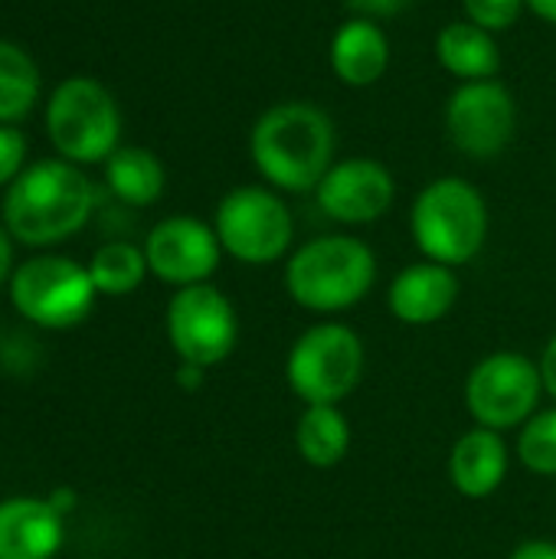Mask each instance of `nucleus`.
<instances>
[{"label":"nucleus","mask_w":556,"mask_h":559,"mask_svg":"<svg viewBox=\"0 0 556 559\" xmlns=\"http://www.w3.org/2000/svg\"><path fill=\"white\" fill-rule=\"evenodd\" d=\"M508 559H556V544L554 540H528Z\"/></svg>","instance_id":"cd10ccee"},{"label":"nucleus","mask_w":556,"mask_h":559,"mask_svg":"<svg viewBox=\"0 0 556 559\" xmlns=\"http://www.w3.org/2000/svg\"><path fill=\"white\" fill-rule=\"evenodd\" d=\"M13 275V236L0 226V285Z\"/></svg>","instance_id":"c85d7f7f"},{"label":"nucleus","mask_w":556,"mask_h":559,"mask_svg":"<svg viewBox=\"0 0 556 559\" xmlns=\"http://www.w3.org/2000/svg\"><path fill=\"white\" fill-rule=\"evenodd\" d=\"M541 380H544V393L556 403V334L551 337V344L544 347V357H541Z\"/></svg>","instance_id":"bb28decb"},{"label":"nucleus","mask_w":556,"mask_h":559,"mask_svg":"<svg viewBox=\"0 0 556 559\" xmlns=\"http://www.w3.org/2000/svg\"><path fill=\"white\" fill-rule=\"evenodd\" d=\"M3 226L23 246H56L75 236L92 210L95 187L69 160H36L3 193Z\"/></svg>","instance_id":"f03ea898"},{"label":"nucleus","mask_w":556,"mask_h":559,"mask_svg":"<svg viewBox=\"0 0 556 559\" xmlns=\"http://www.w3.org/2000/svg\"><path fill=\"white\" fill-rule=\"evenodd\" d=\"M413 0H347V7L357 13V16H367V20H380V16H397L410 7Z\"/></svg>","instance_id":"a878e982"},{"label":"nucleus","mask_w":556,"mask_h":559,"mask_svg":"<svg viewBox=\"0 0 556 559\" xmlns=\"http://www.w3.org/2000/svg\"><path fill=\"white\" fill-rule=\"evenodd\" d=\"M46 501H49V504H52V508H56L62 518L75 511V491H69V488H56V491H52Z\"/></svg>","instance_id":"7c9ffc66"},{"label":"nucleus","mask_w":556,"mask_h":559,"mask_svg":"<svg viewBox=\"0 0 556 559\" xmlns=\"http://www.w3.org/2000/svg\"><path fill=\"white\" fill-rule=\"evenodd\" d=\"M410 233L429 262L459 269L472 262L488 239L485 197L462 177H439L413 200Z\"/></svg>","instance_id":"20e7f679"},{"label":"nucleus","mask_w":556,"mask_h":559,"mask_svg":"<svg viewBox=\"0 0 556 559\" xmlns=\"http://www.w3.org/2000/svg\"><path fill=\"white\" fill-rule=\"evenodd\" d=\"M524 3H528V10L534 16H541V20H547V23L556 26V0H524Z\"/></svg>","instance_id":"2f4dec72"},{"label":"nucleus","mask_w":556,"mask_h":559,"mask_svg":"<svg viewBox=\"0 0 556 559\" xmlns=\"http://www.w3.org/2000/svg\"><path fill=\"white\" fill-rule=\"evenodd\" d=\"M147 255L144 249L131 246V242H105L102 249H95L92 262H88V275L98 295H131L134 288H141L144 275H147Z\"/></svg>","instance_id":"4be33fe9"},{"label":"nucleus","mask_w":556,"mask_h":559,"mask_svg":"<svg viewBox=\"0 0 556 559\" xmlns=\"http://www.w3.org/2000/svg\"><path fill=\"white\" fill-rule=\"evenodd\" d=\"M518 459L528 472L556 478V406L534 413L518 436Z\"/></svg>","instance_id":"5701e85b"},{"label":"nucleus","mask_w":556,"mask_h":559,"mask_svg":"<svg viewBox=\"0 0 556 559\" xmlns=\"http://www.w3.org/2000/svg\"><path fill=\"white\" fill-rule=\"evenodd\" d=\"M39 102V69L33 56L10 43L0 39V124H13L33 111Z\"/></svg>","instance_id":"412c9836"},{"label":"nucleus","mask_w":556,"mask_h":559,"mask_svg":"<svg viewBox=\"0 0 556 559\" xmlns=\"http://www.w3.org/2000/svg\"><path fill=\"white\" fill-rule=\"evenodd\" d=\"M331 69L351 88H367L380 82L390 69L387 33L367 16L347 20L331 39Z\"/></svg>","instance_id":"f3484780"},{"label":"nucleus","mask_w":556,"mask_h":559,"mask_svg":"<svg viewBox=\"0 0 556 559\" xmlns=\"http://www.w3.org/2000/svg\"><path fill=\"white\" fill-rule=\"evenodd\" d=\"M544 396L541 367L514 350H498L478 360L465 380V409L485 429H521Z\"/></svg>","instance_id":"1a4fd4ad"},{"label":"nucleus","mask_w":556,"mask_h":559,"mask_svg":"<svg viewBox=\"0 0 556 559\" xmlns=\"http://www.w3.org/2000/svg\"><path fill=\"white\" fill-rule=\"evenodd\" d=\"M203 367H193V364H180V370H177V383L184 386V390H200L203 386Z\"/></svg>","instance_id":"c756f323"},{"label":"nucleus","mask_w":556,"mask_h":559,"mask_svg":"<svg viewBox=\"0 0 556 559\" xmlns=\"http://www.w3.org/2000/svg\"><path fill=\"white\" fill-rule=\"evenodd\" d=\"M95 285L88 265L66 255H36L16 265L10 275V301L16 314L46 331H66L82 324L95 305Z\"/></svg>","instance_id":"0eeeda50"},{"label":"nucleus","mask_w":556,"mask_h":559,"mask_svg":"<svg viewBox=\"0 0 556 559\" xmlns=\"http://www.w3.org/2000/svg\"><path fill=\"white\" fill-rule=\"evenodd\" d=\"M167 341L180 364L203 370L223 364L239 341V318L233 301L210 282L177 288L167 305Z\"/></svg>","instance_id":"9d476101"},{"label":"nucleus","mask_w":556,"mask_h":559,"mask_svg":"<svg viewBox=\"0 0 556 559\" xmlns=\"http://www.w3.org/2000/svg\"><path fill=\"white\" fill-rule=\"evenodd\" d=\"M436 59L449 75H456L462 82L495 79V72L501 69V52H498L495 33H488L469 20H456L439 29Z\"/></svg>","instance_id":"a211bd4d"},{"label":"nucleus","mask_w":556,"mask_h":559,"mask_svg":"<svg viewBox=\"0 0 556 559\" xmlns=\"http://www.w3.org/2000/svg\"><path fill=\"white\" fill-rule=\"evenodd\" d=\"M518 131V102L508 85L495 79L462 82L446 105L449 141L475 160L498 157Z\"/></svg>","instance_id":"9b49d317"},{"label":"nucleus","mask_w":556,"mask_h":559,"mask_svg":"<svg viewBox=\"0 0 556 559\" xmlns=\"http://www.w3.org/2000/svg\"><path fill=\"white\" fill-rule=\"evenodd\" d=\"M295 445L311 468H334L351 449V423L338 406H305L295 426Z\"/></svg>","instance_id":"aec40b11"},{"label":"nucleus","mask_w":556,"mask_h":559,"mask_svg":"<svg viewBox=\"0 0 556 559\" xmlns=\"http://www.w3.org/2000/svg\"><path fill=\"white\" fill-rule=\"evenodd\" d=\"M315 197L328 219L344 226H364L380 219L393 206L397 180L374 157H344L331 164Z\"/></svg>","instance_id":"ddd939ff"},{"label":"nucleus","mask_w":556,"mask_h":559,"mask_svg":"<svg viewBox=\"0 0 556 559\" xmlns=\"http://www.w3.org/2000/svg\"><path fill=\"white\" fill-rule=\"evenodd\" d=\"M23 160H26V138L20 128L13 124H0V187L13 183L23 174Z\"/></svg>","instance_id":"393cba45"},{"label":"nucleus","mask_w":556,"mask_h":559,"mask_svg":"<svg viewBox=\"0 0 556 559\" xmlns=\"http://www.w3.org/2000/svg\"><path fill=\"white\" fill-rule=\"evenodd\" d=\"M459 301V278L449 265L439 262H416L406 265L387 295L390 314L403 324H436L442 321Z\"/></svg>","instance_id":"2eb2a0df"},{"label":"nucleus","mask_w":556,"mask_h":559,"mask_svg":"<svg viewBox=\"0 0 556 559\" xmlns=\"http://www.w3.org/2000/svg\"><path fill=\"white\" fill-rule=\"evenodd\" d=\"M144 255L154 278L187 288L210 282V275L220 269L223 246L216 239V229L206 226L203 219L167 216L147 233Z\"/></svg>","instance_id":"f8f14e48"},{"label":"nucleus","mask_w":556,"mask_h":559,"mask_svg":"<svg viewBox=\"0 0 556 559\" xmlns=\"http://www.w3.org/2000/svg\"><path fill=\"white\" fill-rule=\"evenodd\" d=\"M105 183L121 203L151 206L154 200H161L167 174H164V164L157 160L154 151H147V147H118L105 160Z\"/></svg>","instance_id":"6ab92c4d"},{"label":"nucleus","mask_w":556,"mask_h":559,"mask_svg":"<svg viewBox=\"0 0 556 559\" xmlns=\"http://www.w3.org/2000/svg\"><path fill=\"white\" fill-rule=\"evenodd\" d=\"M66 540V518L43 498L0 501V559H52Z\"/></svg>","instance_id":"4468645a"},{"label":"nucleus","mask_w":556,"mask_h":559,"mask_svg":"<svg viewBox=\"0 0 556 559\" xmlns=\"http://www.w3.org/2000/svg\"><path fill=\"white\" fill-rule=\"evenodd\" d=\"M46 131L62 160L98 164L118 151L121 111L102 82L72 75L59 82L46 102Z\"/></svg>","instance_id":"39448f33"},{"label":"nucleus","mask_w":556,"mask_h":559,"mask_svg":"<svg viewBox=\"0 0 556 559\" xmlns=\"http://www.w3.org/2000/svg\"><path fill=\"white\" fill-rule=\"evenodd\" d=\"M364 341L347 324H315L288 350L285 377L305 406H338L364 377Z\"/></svg>","instance_id":"423d86ee"},{"label":"nucleus","mask_w":556,"mask_h":559,"mask_svg":"<svg viewBox=\"0 0 556 559\" xmlns=\"http://www.w3.org/2000/svg\"><path fill=\"white\" fill-rule=\"evenodd\" d=\"M465 7V20L488 29V33H501L511 29L521 16V10L528 7L524 0H462Z\"/></svg>","instance_id":"b1692460"},{"label":"nucleus","mask_w":556,"mask_h":559,"mask_svg":"<svg viewBox=\"0 0 556 559\" xmlns=\"http://www.w3.org/2000/svg\"><path fill=\"white\" fill-rule=\"evenodd\" d=\"M213 229L223 252L246 265L279 262L295 239V219L285 200L256 183L236 187L220 200Z\"/></svg>","instance_id":"6e6552de"},{"label":"nucleus","mask_w":556,"mask_h":559,"mask_svg":"<svg viewBox=\"0 0 556 559\" xmlns=\"http://www.w3.org/2000/svg\"><path fill=\"white\" fill-rule=\"evenodd\" d=\"M377 282V255L357 236H318L292 252L285 292L295 305L318 314H338L360 305Z\"/></svg>","instance_id":"7ed1b4c3"},{"label":"nucleus","mask_w":556,"mask_h":559,"mask_svg":"<svg viewBox=\"0 0 556 559\" xmlns=\"http://www.w3.org/2000/svg\"><path fill=\"white\" fill-rule=\"evenodd\" d=\"M334 121L311 102H279L265 108L249 134L256 170L285 193L318 190L334 164Z\"/></svg>","instance_id":"f257e3e1"},{"label":"nucleus","mask_w":556,"mask_h":559,"mask_svg":"<svg viewBox=\"0 0 556 559\" xmlns=\"http://www.w3.org/2000/svg\"><path fill=\"white\" fill-rule=\"evenodd\" d=\"M508 445L505 436L495 429H469L465 436H459V442L452 445L449 455V481L456 485L459 495L478 501L495 495L505 485L508 475Z\"/></svg>","instance_id":"dca6fc26"}]
</instances>
